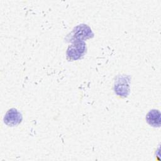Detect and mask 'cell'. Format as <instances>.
<instances>
[{
	"mask_svg": "<svg viewBox=\"0 0 161 161\" xmlns=\"http://www.w3.org/2000/svg\"><path fill=\"white\" fill-rule=\"evenodd\" d=\"M94 33L91 28L86 24L79 25L67 35L65 40L67 42H74L75 41H84L92 38Z\"/></svg>",
	"mask_w": 161,
	"mask_h": 161,
	"instance_id": "1",
	"label": "cell"
},
{
	"mask_svg": "<svg viewBox=\"0 0 161 161\" xmlns=\"http://www.w3.org/2000/svg\"><path fill=\"white\" fill-rule=\"evenodd\" d=\"M22 119V115L20 112L15 108H11L5 114L4 122L9 126H15L21 122Z\"/></svg>",
	"mask_w": 161,
	"mask_h": 161,
	"instance_id": "4",
	"label": "cell"
},
{
	"mask_svg": "<svg viewBox=\"0 0 161 161\" xmlns=\"http://www.w3.org/2000/svg\"><path fill=\"white\" fill-rule=\"evenodd\" d=\"M86 44L84 41H75L69 45L67 50V58L69 61L77 60L86 53Z\"/></svg>",
	"mask_w": 161,
	"mask_h": 161,
	"instance_id": "2",
	"label": "cell"
},
{
	"mask_svg": "<svg viewBox=\"0 0 161 161\" xmlns=\"http://www.w3.org/2000/svg\"><path fill=\"white\" fill-rule=\"evenodd\" d=\"M146 121L152 126L160 127L161 123L160 111L157 109L150 110L146 116Z\"/></svg>",
	"mask_w": 161,
	"mask_h": 161,
	"instance_id": "5",
	"label": "cell"
},
{
	"mask_svg": "<svg viewBox=\"0 0 161 161\" xmlns=\"http://www.w3.org/2000/svg\"><path fill=\"white\" fill-rule=\"evenodd\" d=\"M130 77L126 75H120L116 77L114 90L115 93L121 97H126L130 92Z\"/></svg>",
	"mask_w": 161,
	"mask_h": 161,
	"instance_id": "3",
	"label": "cell"
}]
</instances>
